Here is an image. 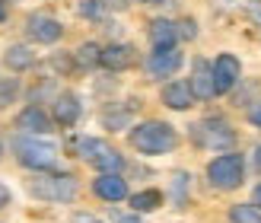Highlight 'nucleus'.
Wrapping results in <instances>:
<instances>
[{"label": "nucleus", "instance_id": "nucleus-6", "mask_svg": "<svg viewBox=\"0 0 261 223\" xmlns=\"http://www.w3.org/2000/svg\"><path fill=\"white\" fill-rule=\"evenodd\" d=\"M29 191L42 201H73L76 198V179L73 176H38L29 182Z\"/></svg>", "mask_w": 261, "mask_h": 223}, {"label": "nucleus", "instance_id": "nucleus-1", "mask_svg": "<svg viewBox=\"0 0 261 223\" xmlns=\"http://www.w3.org/2000/svg\"><path fill=\"white\" fill-rule=\"evenodd\" d=\"M178 143V134L172 125L166 121H140L134 131H130V147L143 156H163L172 153Z\"/></svg>", "mask_w": 261, "mask_h": 223}, {"label": "nucleus", "instance_id": "nucleus-23", "mask_svg": "<svg viewBox=\"0 0 261 223\" xmlns=\"http://www.w3.org/2000/svg\"><path fill=\"white\" fill-rule=\"evenodd\" d=\"M175 26H178V38H194V35H198V29H194L191 19H181V22H175Z\"/></svg>", "mask_w": 261, "mask_h": 223}, {"label": "nucleus", "instance_id": "nucleus-20", "mask_svg": "<svg viewBox=\"0 0 261 223\" xmlns=\"http://www.w3.org/2000/svg\"><path fill=\"white\" fill-rule=\"evenodd\" d=\"M229 220L232 223H261V211L255 204H236L229 211Z\"/></svg>", "mask_w": 261, "mask_h": 223}, {"label": "nucleus", "instance_id": "nucleus-14", "mask_svg": "<svg viewBox=\"0 0 261 223\" xmlns=\"http://www.w3.org/2000/svg\"><path fill=\"white\" fill-rule=\"evenodd\" d=\"M80 99H76L73 93H64V96H58L55 99V121L61 125V128H73L76 121H80Z\"/></svg>", "mask_w": 261, "mask_h": 223}, {"label": "nucleus", "instance_id": "nucleus-21", "mask_svg": "<svg viewBox=\"0 0 261 223\" xmlns=\"http://www.w3.org/2000/svg\"><path fill=\"white\" fill-rule=\"evenodd\" d=\"M76 10H80V16H86V19H102V13H106L102 10V0H80Z\"/></svg>", "mask_w": 261, "mask_h": 223}, {"label": "nucleus", "instance_id": "nucleus-12", "mask_svg": "<svg viewBox=\"0 0 261 223\" xmlns=\"http://www.w3.org/2000/svg\"><path fill=\"white\" fill-rule=\"evenodd\" d=\"M134 61H137L134 45H109V48H102V67L106 70H127Z\"/></svg>", "mask_w": 261, "mask_h": 223}, {"label": "nucleus", "instance_id": "nucleus-11", "mask_svg": "<svg viewBox=\"0 0 261 223\" xmlns=\"http://www.w3.org/2000/svg\"><path fill=\"white\" fill-rule=\"evenodd\" d=\"M16 128L22 131V134H32V137H42L51 131V118L38 109V106H29V109H22L16 115Z\"/></svg>", "mask_w": 261, "mask_h": 223}, {"label": "nucleus", "instance_id": "nucleus-25", "mask_svg": "<svg viewBox=\"0 0 261 223\" xmlns=\"http://www.w3.org/2000/svg\"><path fill=\"white\" fill-rule=\"evenodd\" d=\"M7 204H10V188L0 182V207H7Z\"/></svg>", "mask_w": 261, "mask_h": 223}, {"label": "nucleus", "instance_id": "nucleus-28", "mask_svg": "<svg viewBox=\"0 0 261 223\" xmlns=\"http://www.w3.org/2000/svg\"><path fill=\"white\" fill-rule=\"evenodd\" d=\"M252 204H255L258 211H261V185H258V188H255V194H252Z\"/></svg>", "mask_w": 261, "mask_h": 223}, {"label": "nucleus", "instance_id": "nucleus-22", "mask_svg": "<svg viewBox=\"0 0 261 223\" xmlns=\"http://www.w3.org/2000/svg\"><path fill=\"white\" fill-rule=\"evenodd\" d=\"M16 89H19V83H16V80H10V83H4V86H0V109H4L7 102L13 99V96H16Z\"/></svg>", "mask_w": 261, "mask_h": 223}, {"label": "nucleus", "instance_id": "nucleus-17", "mask_svg": "<svg viewBox=\"0 0 261 223\" xmlns=\"http://www.w3.org/2000/svg\"><path fill=\"white\" fill-rule=\"evenodd\" d=\"M4 64L10 70H29L32 64H35V51L29 48V45H10L7 48V55H4Z\"/></svg>", "mask_w": 261, "mask_h": 223}, {"label": "nucleus", "instance_id": "nucleus-5", "mask_svg": "<svg viewBox=\"0 0 261 223\" xmlns=\"http://www.w3.org/2000/svg\"><path fill=\"white\" fill-rule=\"evenodd\" d=\"M16 160L25 169L48 172V169L58 166V147L48 140H38V137H22V140H16Z\"/></svg>", "mask_w": 261, "mask_h": 223}, {"label": "nucleus", "instance_id": "nucleus-10", "mask_svg": "<svg viewBox=\"0 0 261 223\" xmlns=\"http://www.w3.org/2000/svg\"><path fill=\"white\" fill-rule=\"evenodd\" d=\"M178 67H181V51L178 48H156L147 58L150 77H172Z\"/></svg>", "mask_w": 261, "mask_h": 223}, {"label": "nucleus", "instance_id": "nucleus-30", "mask_svg": "<svg viewBox=\"0 0 261 223\" xmlns=\"http://www.w3.org/2000/svg\"><path fill=\"white\" fill-rule=\"evenodd\" d=\"M258 166H261V147H258Z\"/></svg>", "mask_w": 261, "mask_h": 223}, {"label": "nucleus", "instance_id": "nucleus-15", "mask_svg": "<svg viewBox=\"0 0 261 223\" xmlns=\"http://www.w3.org/2000/svg\"><path fill=\"white\" fill-rule=\"evenodd\" d=\"M163 106L175 109V112L191 109V106H194V93H191V86H188V83H169V86H163Z\"/></svg>", "mask_w": 261, "mask_h": 223}, {"label": "nucleus", "instance_id": "nucleus-4", "mask_svg": "<svg viewBox=\"0 0 261 223\" xmlns=\"http://www.w3.org/2000/svg\"><path fill=\"white\" fill-rule=\"evenodd\" d=\"M191 140L204 150H229L236 143V131L223 118H201L198 125H191Z\"/></svg>", "mask_w": 261, "mask_h": 223}, {"label": "nucleus", "instance_id": "nucleus-13", "mask_svg": "<svg viewBox=\"0 0 261 223\" xmlns=\"http://www.w3.org/2000/svg\"><path fill=\"white\" fill-rule=\"evenodd\" d=\"M93 191H96V198L115 204V201H124L127 198V182L121 176H99L93 182Z\"/></svg>", "mask_w": 261, "mask_h": 223}, {"label": "nucleus", "instance_id": "nucleus-27", "mask_svg": "<svg viewBox=\"0 0 261 223\" xmlns=\"http://www.w3.org/2000/svg\"><path fill=\"white\" fill-rule=\"evenodd\" d=\"M115 223H140V217H137V214H130V217H118Z\"/></svg>", "mask_w": 261, "mask_h": 223}, {"label": "nucleus", "instance_id": "nucleus-19", "mask_svg": "<svg viewBox=\"0 0 261 223\" xmlns=\"http://www.w3.org/2000/svg\"><path fill=\"white\" fill-rule=\"evenodd\" d=\"M76 64L80 67H96V64H102V48L96 42H86L76 48Z\"/></svg>", "mask_w": 261, "mask_h": 223}, {"label": "nucleus", "instance_id": "nucleus-18", "mask_svg": "<svg viewBox=\"0 0 261 223\" xmlns=\"http://www.w3.org/2000/svg\"><path fill=\"white\" fill-rule=\"evenodd\" d=\"M160 204H163V194L156 191V188H147V191L130 194V207H134V214H150V211H156Z\"/></svg>", "mask_w": 261, "mask_h": 223}, {"label": "nucleus", "instance_id": "nucleus-29", "mask_svg": "<svg viewBox=\"0 0 261 223\" xmlns=\"http://www.w3.org/2000/svg\"><path fill=\"white\" fill-rule=\"evenodd\" d=\"M4 19H7V4L0 0V22H4Z\"/></svg>", "mask_w": 261, "mask_h": 223}, {"label": "nucleus", "instance_id": "nucleus-7", "mask_svg": "<svg viewBox=\"0 0 261 223\" xmlns=\"http://www.w3.org/2000/svg\"><path fill=\"white\" fill-rule=\"evenodd\" d=\"M239 77H242V64H239V58L220 55V58L214 61V86H217V96H220V93H229V89L239 83Z\"/></svg>", "mask_w": 261, "mask_h": 223}, {"label": "nucleus", "instance_id": "nucleus-3", "mask_svg": "<svg viewBox=\"0 0 261 223\" xmlns=\"http://www.w3.org/2000/svg\"><path fill=\"white\" fill-rule=\"evenodd\" d=\"M242 176H245V163L239 153H220L207 163V179L211 185L220 191H232L242 185Z\"/></svg>", "mask_w": 261, "mask_h": 223}, {"label": "nucleus", "instance_id": "nucleus-8", "mask_svg": "<svg viewBox=\"0 0 261 223\" xmlns=\"http://www.w3.org/2000/svg\"><path fill=\"white\" fill-rule=\"evenodd\" d=\"M188 86H191L194 99H214V96H217V86H214V64L204 61V58H194Z\"/></svg>", "mask_w": 261, "mask_h": 223}, {"label": "nucleus", "instance_id": "nucleus-31", "mask_svg": "<svg viewBox=\"0 0 261 223\" xmlns=\"http://www.w3.org/2000/svg\"><path fill=\"white\" fill-rule=\"evenodd\" d=\"M0 156H4V143H0Z\"/></svg>", "mask_w": 261, "mask_h": 223}, {"label": "nucleus", "instance_id": "nucleus-2", "mask_svg": "<svg viewBox=\"0 0 261 223\" xmlns=\"http://www.w3.org/2000/svg\"><path fill=\"white\" fill-rule=\"evenodd\" d=\"M73 150L80 160H86L93 169H99L102 176H118L121 166H124V156L112 147L109 140H99V137H80L73 140Z\"/></svg>", "mask_w": 261, "mask_h": 223}, {"label": "nucleus", "instance_id": "nucleus-24", "mask_svg": "<svg viewBox=\"0 0 261 223\" xmlns=\"http://www.w3.org/2000/svg\"><path fill=\"white\" fill-rule=\"evenodd\" d=\"M249 121H252L255 128H261V102H258V106H252V109H249Z\"/></svg>", "mask_w": 261, "mask_h": 223}, {"label": "nucleus", "instance_id": "nucleus-9", "mask_svg": "<svg viewBox=\"0 0 261 223\" xmlns=\"http://www.w3.org/2000/svg\"><path fill=\"white\" fill-rule=\"evenodd\" d=\"M25 29H29V38H32V42H42V45H55L58 38L64 35V26H61L55 16H42V13L29 16Z\"/></svg>", "mask_w": 261, "mask_h": 223}, {"label": "nucleus", "instance_id": "nucleus-16", "mask_svg": "<svg viewBox=\"0 0 261 223\" xmlns=\"http://www.w3.org/2000/svg\"><path fill=\"white\" fill-rule=\"evenodd\" d=\"M150 42H153V48H175L178 26L172 19H153L150 22Z\"/></svg>", "mask_w": 261, "mask_h": 223}, {"label": "nucleus", "instance_id": "nucleus-26", "mask_svg": "<svg viewBox=\"0 0 261 223\" xmlns=\"http://www.w3.org/2000/svg\"><path fill=\"white\" fill-rule=\"evenodd\" d=\"M73 223H102V220H96V217H89V214H76V217H73Z\"/></svg>", "mask_w": 261, "mask_h": 223}]
</instances>
